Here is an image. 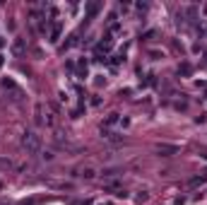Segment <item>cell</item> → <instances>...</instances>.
Returning a JSON list of instances; mask_svg holds the SVG:
<instances>
[{
  "mask_svg": "<svg viewBox=\"0 0 207 205\" xmlns=\"http://www.w3.org/2000/svg\"><path fill=\"white\" fill-rule=\"evenodd\" d=\"M116 121H118V113H111V116L106 118V126H113Z\"/></svg>",
  "mask_w": 207,
  "mask_h": 205,
  "instance_id": "cell-5",
  "label": "cell"
},
{
  "mask_svg": "<svg viewBox=\"0 0 207 205\" xmlns=\"http://www.w3.org/2000/svg\"><path fill=\"white\" fill-rule=\"evenodd\" d=\"M159 152H162V155H176L178 147H176V145H159Z\"/></svg>",
  "mask_w": 207,
  "mask_h": 205,
  "instance_id": "cell-2",
  "label": "cell"
},
{
  "mask_svg": "<svg viewBox=\"0 0 207 205\" xmlns=\"http://www.w3.org/2000/svg\"><path fill=\"white\" fill-rule=\"evenodd\" d=\"M0 65H2V56H0Z\"/></svg>",
  "mask_w": 207,
  "mask_h": 205,
  "instance_id": "cell-8",
  "label": "cell"
},
{
  "mask_svg": "<svg viewBox=\"0 0 207 205\" xmlns=\"http://www.w3.org/2000/svg\"><path fill=\"white\" fill-rule=\"evenodd\" d=\"M12 51H15L17 56H22V53H24V39H17V41L12 44Z\"/></svg>",
  "mask_w": 207,
  "mask_h": 205,
  "instance_id": "cell-3",
  "label": "cell"
},
{
  "mask_svg": "<svg viewBox=\"0 0 207 205\" xmlns=\"http://www.w3.org/2000/svg\"><path fill=\"white\" fill-rule=\"evenodd\" d=\"M58 36H60V27H53V31H51V41H58Z\"/></svg>",
  "mask_w": 207,
  "mask_h": 205,
  "instance_id": "cell-4",
  "label": "cell"
},
{
  "mask_svg": "<svg viewBox=\"0 0 207 205\" xmlns=\"http://www.w3.org/2000/svg\"><path fill=\"white\" fill-rule=\"evenodd\" d=\"M22 147L34 155V152L41 150V138H39L36 133H24V135H22Z\"/></svg>",
  "mask_w": 207,
  "mask_h": 205,
  "instance_id": "cell-1",
  "label": "cell"
},
{
  "mask_svg": "<svg viewBox=\"0 0 207 205\" xmlns=\"http://www.w3.org/2000/svg\"><path fill=\"white\" fill-rule=\"evenodd\" d=\"M82 176H84V179H92V176H94V169H84V171H82Z\"/></svg>",
  "mask_w": 207,
  "mask_h": 205,
  "instance_id": "cell-7",
  "label": "cell"
},
{
  "mask_svg": "<svg viewBox=\"0 0 207 205\" xmlns=\"http://www.w3.org/2000/svg\"><path fill=\"white\" fill-rule=\"evenodd\" d=\"M96 10H99V2H92L89 7H87V12H89V15H94V12H96Z\"/></svg>",
  "mask_w": 207,
  "mask_h": 205,
  "instance_id": "cell-6",
  "label": "cell"
}]
</instances>
